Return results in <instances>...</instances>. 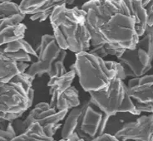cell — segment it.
Listing matches in <instances>:
<instances>
[{"label":"cell","mask_w":153,"mask_h":141,"mask_svg":"<svg viewBox=\"0 0 153 141\" xmlns=\"http://www.w3.org/2000/svg\"><path fill=\"white\" fill-rule=\"evenodd\" d=\"M82 9L86 13L91 47L102 43L124 49L136 47L139 37L123 0H88Z\"/></svg>","instance_id":"6da1fadb"},{"label":"cell","mask_w":153,"mask_h":141,"mask_svg":"<svg viewBox=\"0 0 153 141\" xmlns=\"http://www.w3.org/2000/svg\"><path fill=\"white\" fill-rule=\"evenodd\" d=\"M49 19L54 38L62 49L76 54L91 48V34L82 8L59 5L54 8Z\"/></svg>","instance_id":"7a4b0ae2"},{"label":"cell","mask_w":153,"mask_h":141,"mask_svg":"<svg viewBox=\"0 0 153 141\" xmlns=\"http://www.w3.org/2000/svg\"><path fill=\"white\" fill-rule=\"evenodd\" d=\"M72 68L78 76L79 83L85 92H97L110 83L115 76L126 77L122 65L112 61H105L88 52L76 54V61Z\"/></svg>","instance_id":"3957f363"},{"label":"cell","mask_w":153,"mask_h":141,"mask_svg":"<svg viewBox=\"0 0 153 141\" xmlns=\"http://www.w3.org/2000/svg\"><path fill=\"white\" fill-rule=\"evenodd\" d=\"M34 77L20 73L8 82L0 80V123L19 119L32 106Z\"/></svg>","instance_id":"277c9868"},{"label":"cell","mask_w":153,"mask_h":141,"mask_svg":"<svg viewBox=\"0 0 153 141\" xmlns=\"http://www.w3.org/2000/svg\"><path fill=\"white\" fill-rule=\"evenodd\" d=\"M88 93L91 97L90 100L108 116L117 115L119 113L141 114L131 98L127 86L121 76H115L103 89Z\"/></svg>","instance_id":"5b68a950"},{"label":"cell","mask_w":153,"mask_h":141,"mask_svg":"<svg viewBox=\"0 0 153 141\" xmlns=\"http://www.w3.org/2000/svg\"><path fill=\"white\" fill-rule=\"evenodd\" d=\"M126 77H140L152 68L153 61V26L146 27L132 49H124L117 57Z\"/></svg>","instance_id":"8992f818"},{"label":"cell","mask_w":153,"mask_h":141,"mask_svg":"<svg viewBox=\"0 0 153 141\" xmlns=\"http://www.w3.org/2000/svg\"><path fill=\"white\" fill-rule=\"evenodd\" d=\"M69 111H56L49 103L40 102L32 109L23 120L17 119L12 121L17 134L23 133L33 123H38L42 130L49 137H53L57 130L61 128L62 120L67 116Z\"/></svg>","instance_id":"52a82bcc"},{"label":"cell","mask_w":153,"mask_h":141,"mask_svg":"<svg viewBox=\"0 0 153 141\" xmlns=\"http://www.w3.org/2000/svg\"><path fill=\"white\" fill-rule=\"evenodd\" d=\"M37 53L38 60L33 62L25 72L34 78L45 74L50 78L53 74L55 63L62 55L67 53V51L59 47L53 35L45 34L41 38Z\"/></svg>","instance_id":"ba28073f"},{"label":"cell","mask_w":153,"mask_h":141,"mask_svg":"<svg viewBox=\"0 0 153 141\" xmlns=\"http://www.w3.org/2000/svg\"><path fill=\"white\" fill-rule=\"evenodd\" d=\"M110 116L103 113L90 100H85L76 132L84 141H92L105 134Z\"/></svg>","instance_id":"9c48e42d"},{"label":"cell","mask_w":153,"mask_h":141,"mask_svg":"<svg viewBox=\"0 0 153 141\" xmlns=\"http://www.w3.org/2000/svg\"><path fill=\"white\" fill-rule=\"evenodd\" d=\"M126 86L137 111L153 114V74L131 78Z\"/></svg>","instance_id":"30bf717a"},{"label":"cell","mask_w":153,"mask_h":141,"mask_svg":"<svg viewBox=\"0 0 153 141\" xmlns=\"http://www.w3.org/2000/svg\"><path fill=\"white\" fill-rule=\"evenodd\" d=\"M114 136L120 141H153V114L142 115L134 121L124 123Z\"/></svg>","instance_id":"8fae6325"},{"label":"cell","mask_w":153,"mask_h":141,"mask_svg":"<svg viewBox=\"0 0 153 141\" xmlns=\"http://www.w3.org/2000/svg\"><path fill=\"white\" fill-rule=\"evenodd\" d=\"M74 0H22L19 8L25 15H30L32 21H45L57 6L73 4Z\"/></svg>","instance_id":"7c38bea8"},{"label":"cell","mask_w":153,"mask_h":141,"mask_svg":"<svg viewBox=\"0 0 153 141\" xmlns=\"http://www.w3.org/2000/svg\"><path fill=\"white\" fill-rule=\"evenodd\" d=\"M81 104L78 91L74 86H70L54 98H51L50 106L56 111H69Z\"/></svg>","instance_id":"4fadbf2b"},{"label":"cell","mask_w":153,"mask_h":141,"mask_svg":"<svg viewBox=\"0 0 153 141\" xmlns=\"http://www.w3.org/2000/svg\"><path fill=\"white\" fill-rule=\"evenodd\" d=\"M129 10L131 17L135 22V28L138 37L144 34L147 24V13L142 6L141 0H123Z\"/></svg>","instance_id":"5bb4252c"},{"label":"cell","mask_w":153,"mask_h":141,"mask_svg":"<svg viewBox=\"0 0 153 141\" xmlns=\"http://www.w3.org/2000/svg\"><path fill=\"white\" fill-rule=\"evenodd\" d=\"M29 66L28 62L12 61L0 57V80L8 82L17 75L25 72Z\"/></svg>","instance_id":"9a60e30c"},{"label":"cell","mask_w":153,"mask_h":141,"mask_svg":"<svg viewBox=\"0 0 153 141\" xmlns=\"http://www.w3.org/2000/svg\"><path fill=\"white\" fill-rule=\"evenodd\" d=\"M75 76L76 72L74 69L72 68L62 76L58 77H50L48 82V86L49 87V95H51V98H54L58 94L72 86V83Z\"/></svg>","instance_id":"2e32d148"},{"label":"cell","mask_w":153,"mask_h":141,"mask_svg":"<svg viewBox=\"0 0 153 141\" xmlns=\"http://www.w3.org/2000/svg\"><path fill=\"white\" fill-rule=\"evenodd\" d=\"M11 141H56L53 137L48 136L38 123H33L23 133L17 134Z\"/></svg>","instance_id":"e0dca14e"},{"label":"cell","mask_w":153,"mask_h":141,"mask_svg":"<svg viewBox=\"0 0 153 141\" xmlns=\"http://www.w3.org/2000/svg\"><path fill=\"white\" fill-rule=\"evenodd\" d=\"M83 106H84V101L82 103H81L79 106L69 110L70 111H68V113L67 114L68 116L66 118L65 122L63 124L62 129V139H64V140L68 139L69 136L72 135L76 131Z\"/></svg>","instance_id":"ac0fdd59"},{"label":"cell","mask_w":153,"mask_h":141,"mask_svg":"<svg viewBox=\"0 0 153 141\" xmlns=\"http://www.w3.org/2000/svg\"><path fill=\"white\" fill-rule=\"evenodd\" d=\"M0 49L4 52H16L19 51H25L30 54L32 57H38L37 51H35L30 44L24 40V38L19 39L13 42H9L6 45L0 47Z\"/></svg>","instance_id":"d6986e66"},{"label":"cell","mask_w":153,"mask_h":141,"mask_svg":"<svg viewBox=\"0 0 153 141\" xmlns=\"http://www.w3.org/2000/svg\"><path fill=\"white\" fill-rule=\"evenodd\" d=\"M21 13L19 4L13 2L0 3V18H8Z\"/></svg>","instance_id":"ffe728a7"},{"label":"cell","mask_w":153,"mask_h":141,"mask_svg":"<svg viewBox=\"0 0 153 141\" xmlns=\"http://www.w3.org/2000/svg\"><path fill=\"white\" fill-rule=\"evenodd\" d=\"M0 57L15 61H24V62H31L32 56L25 51H19L16 52H4L0 49Z\"/></svg>","instance_id":"44dd1931"},{"label":"cell","mask_w":153,"mask_h":141,"mask_svg":"<svg viewBox=\"0 0 153 141\" xmlns=\"http://www.w3.org/2000/svg\"><path fill=\"white\" fill-rule=\"evenodd\" d=\"M17 135L12 121H9L6 129H0V141H11Z\"/></svg>","instance_id":"7402d4cb"},{"label":"cell","mask_w":153,"mask_h":141,"mask_svg":"<svg viewBox=\"0 0 153 141\" xmlns=\"http://www.w3.org/2000/svg\"><path fill=\"white\" fill-rule=\"evenodd\" d=\"M142 6L147 13V24L149 27L153 26V0H141Z\"/></svg>","instance_id":"603a6c76"},{"label":"cell","mask_w":153,"mask_h":141,"mask_svg":"<svg viewBox=\"0 0 153 141\" xmlns=\"http://www.w3.org/2000/svg\"><path fill=\"white\" fill-rule=\"evenodd\" d=\"M92 141H120L117 139L113 135V134H102V135L100 136H97L95 139H93Z\"/></svg>","instance_id":"cb8c5ba5"},{"label":"cell","mask_w":153,"mask_h":141,"mask_svg":"<svg viewBox=\"0 0 153 141\" xmlns=\"http://www.w3.org/2000/svg\"><path fill=\"white\" fill-rule=\"evenodd\" d=\"M67 140H68V139H67ZM68 140H70L71 141H84L82 139H81V138L78 136V134H77L76 132H74L72 135H70L68 138Z\"/></svg>","instance_id":"d4e9b609"},{"label":"cell","mask_w":153,"mask_h":141,"mask_svg":"<svg viewBox=\"0 0 153 141\" xmlns=\"http://www.w3.org/2000/svg\"><path fill=\"white\" fill-rule=\"evenodd\" d=\"M4 2H12V0H0V3H4Z\"/></svg>","instance_id":"484cf974"},{"label":"cell","mask_w":153,"mask_h":141,"mask_svg":"<svg viewBox=\"0 0 153 141\" xmlns=\"http://www.w3.org/2000/svg\"><path fill=\"white\" fill-rule=\"evenodd\" d=\"M58 141H71V140H68H68H64V139H62V140H58Z\"/></svg>","instance_id":"4316f807"}]
</instances>
